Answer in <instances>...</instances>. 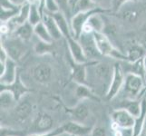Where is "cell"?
I'll list each match as a JSON object with an SVG mask.
<instances>
[{"instance_id":"1","label":"cell","mask_w":146,"mask_h":136,"mask_svg":"<svg viewBox=\"0 0 146 136\" xmlns=\"http://www.w3.org/2000/svg\"><path fill=\"white\" fill-rule=\"evenodd\" d=\"M93 36L99 52L103 56L123 60V61L126 60V54H123L118 49L115 48L108 36L104 32H94Z\"/></svg>"},{"instance_id":"2","label":"cell","mask_w":146,"mask_h":136,"mask_svg":"<svg viewBox=\"0 0 146 136\" xmlns=\"http://www.w3.org/2000/svg\"><path fill=\"white\" fill-rule=\"evenodd\" d=\"M144 87L145 81L143 76L133 73H127L125 74L124 85L123 89H124L125 93L128 94L127 98L136 99Z\"/></svg>"},{"instance_id":"3","label":"cell","mask_w":146,"mask_h":136,"mask_svg":"<svg viewBox=\"0 0 146 136\" xmlns=\"http://www.w3.org/2000/svg\"><path fill=\"white\" fill-rule=\"evenodd\" d=\"M106 11H108V10H105L103 8H95L93 10H89V11L80 12L72 16L71 19H70V26H71L73 36L78 40V38L81 36V34L83 33V28L84 27V25L86 24L89 17L93 16L94 14L105 13Z\"/></svg>"},{"instance_id":"4","label":"cell","mask_w":146,"mask_h":136,"mask_svg":"<svg viewBox=\"0 0 146 136\" xmlns=\"http://www.w3.org/2000/svg\"><path fill=\"white\" fill-rule=\"evenodd\" d=\"M125 75L122 65L120 64H115L113 65V74L111 80L110 85L107 92L105 93V97L107 100H113L119 94L121 90L123 88Z\"/></svg>"},{"instance_id":"5","label":"cell","mask_w":146,"mask_h":136,"mask_svg":"<svg viewBox=\"0 0 146 136\" xmlns=\"http://www.w3.org/2000/svg\"><path fill=\"white\" fill-rule=\"evenodd\" d=\"M89 65L91 67L92 72L94 73V77L97 79L98 83L104 84L108 90L111 80L113 77V68H111L109 64L98 62H90Z\"/></svg>"},{"instance_id":"6","label":"cell","mask_w":146,"mask_h":136,"mask_svg":"<svg viewBox=\"0 0 146 136\" xmlns=\"http://www.w3.org/2000/svg\"><path fill=\"white\" fill-rule=\"evenodd\" d=\"M2 46L7 50L9 58L17 62L20 60L27 51V47L25 42L20 38H10L1 43Z\"/></svg>"},{"instance_id":"7","label":"cell","mask_w":146,"mask_h":136,"mask_svg":"<svg viewBox=\"0 0 146 136\" xmlns=\"http://www.w3.org/2000/svg\"><path fill=\"white\" fill-rule=\"evenodd\" d=\"M78 41L82 44L84 54L86 55L87 59H95L99 56H103L100 54L99 50L95 44L94 38L93 34H87V33H82L80 37L78 38Z\"/></svg>"},{"instance_id":"8","label":"cell","mask_w":146,"mask_h":136,"mask_svg":"<svg viewBox=\"0 0 146 136\" xmlns=\"http://www.w3.org/2000/svg\"><path fill=\"white\" fill-rule=\"evenodd\" d=\"M112 123L123 128H133L135 117L123 108L113 110L111 113Z\"/></svg>"},{"instance_id":"9","label":"cell","mask_w":146,"mask_h":136,"mask_svg":"<svg viewBox=\"0 0 146 136\" xmlns=\"http://www.w3.org/2000/svg\"><path fill=\"white\" fill-rule=\"evenodd\" d=\"M68 45L69 53L71 55L72 59L74 62L80 64H86L88 63V59L84 54L82 44L77 39H75L74 36H70L65 39Z\"/></svg>"},{"instance_id":"10","label":"cell","mask_w":146,"mask_h":136,"mask_svg":"<svg viewBox=\"0 0 146 136\" xmlns=\"http://www.w3.org/2000/svg\"><path fill=\"white\" fill-rule=\"evenodd\" d=\"M32 75L34 80L38 84H44L51 81L53 75V69L48 64L41 63L33 68Z\"/></svg>"},{"instance_id":"11","label":"cell","mask_w":146,"mask_h":136,"mask_svg":"<svg viewBox=\"0 0 146 136\" xmlns=\"http://www.w3.org/2000/svg\"><path fill=\"white\" fill-rule=\"evenodd\" d=\"M17 62L13 59L8 58L6 63V66L2 74H0V82L1 85H8L16 81L17 77Z\"/></svg>"},{"instance_id":"12","label":"cell","mask_w":146,"mask_h":136,"mask_svg":"<svg viewBox=\"0 0 146 136\" xmlns=\"http://www.w3.org/2000/svg\"><path fill=\"white\" fill-rule=\"evenodd\" d=\"M71 72L72 78L74 81L79 84H87V66L88 63L86 64H80L74 62L71 57Z\"/></svg>"},{"instance_id":"13","label":"cell","mask_w":146,"mask_h":136,"mask_svg":"<svg viewBox=\"0 0 146 136\" xmlns=\"http://www.w3.org/2000/svg\"><path fill=\"white\" fill-rule=\"evenodd\" d=\"M64 132L72 136H85L92 133L93 127L84 125L82 123H78L73 121V122L66 123L62 125Z\"/></svg>"},{"instance_id":"14","label":"cell","mask_w":146,"mask_h":136,"mask_svg":"<svg viewBox=\"0 0 146 136\" xmlns=\"http://www.w3.org/2000/svg\"><path fill=\"white\" fill-rule=\"evenodd\" d=\"M103 13H96L89 17L83 28V33L93 34L94 32H104V22L101 17Z\"/></svg>"},{"instance_id":"15","label":"cell","mask_w":146,"mask_h":136,"mask_svg":"<svg viewBox=\"0 0 146 136\" xmlns=\"http://www.w3.org/2000/svg\"><path fill=\"white\" fill-rule=\"evenodd\" d=\"M42 21L44 25H46V27L49 31L50 34H51L54 41H57V40H60L62 37H64L56 21L54 20V18L53 17L51 14L44 11L43 17H42Z\"/></svg>"},{"instance_id":"16","label":"cell","mask_w":146,"mask_h":136,"mask_svg":"<svg viewBox=\"0 0 146 136\" xmlns=\"http://www.w3.org/2000/svg\"><path fill=\"white\" fill-rule=\"evenodd\" d=\"M1 89H7V90L11 91V92L14 94L16 99L17 100V102H19V101L22 99V97L25 94L30 92V89L27 86V85H25V84L23 83L19 74L17 75L16 81L14 83H12L11 84H8V85H1Z\"/></svg>"},{"instance_id":"17","label":"cell","mask_w":146,"mask_h":136,"mask_svg":"<svg viewBox=\"0 0 146 136\" xmlns=\"http://www.w3.org/2000/svg\"><path fill=\"white\" fill-rule=\"evenodd\" d=\"M69 6L70 12L72 13L73 16L80 12H85L95 8H101L94 3V0H70Z\"/></svg>"},{"instance_id":"18","label":"cell","mask_w":146,"mask_h":136,"mask_svg":"<svg viewBox=\"0 0 146 136\" xmlns=\"http://www.w3.org/2000/svg\"><path fill=\"white\" fill-rule=\"evenodd\" d=\"M54 121L47 113H39L34 122V127L39 133H46L52 131Z\"/></svg>"},{"instance_id":"19","label":"cell","mask_w":146,"mask_h":136,"mask_svg":"<svg viewBox=\"0 0 146 136\" xmlns=\"http://www.w3.org/2000/svg\"><path fill=\"white\" fill-rule=\"evenodd\" d=\"M54 20L56 21L58 27L62 32L63 36L66 39L70 36H73L72 30H71V26H70V21L67 20V17L62 11H59L56 13L51 14Z\"/></svg>"},{"instance_id":"20","label":"cell","mask_w":146,"mask_h":136,"mask_svg":"<svg viewBox=\"0 0 146 136\" xmlns=\"http://www.w3.org/2000/svg\"><path fill=\"white\" fill-rule=\"evenodd\" d=\"M67 113L71 115L74 121L78 123L84 122L89 116V110L88 107L84 103H78L73 108L66 109Z\"/></svg>"},{"instance_id":"21","label":"cell","mask_w":146,"mask_h":136,"mask_svg":"<svg viewBox=\"0 0 146 136\" xmlns=\"http://www.w3.org/2000/svg\"><path fill=\"white\" fill-rule=\"evenodd\" d=\"M17 100L16 99L11 91L7 89H1V93H0V106H1V110L7 111L15 108L17 106Z\"/></svg>"},{"instance_id":"22","label":"cell","mask_w":146,"mask_h":136,"mask_svg":"<svg viewBox=\"0 0 146 136\" xmlns=\"http://www.w3.org/2000/svg\"><path fill=\"white\" fill-rule=\"evenodd\" d=\"M141 103H142V110H141V113L139 116L135 118V123L133 128V136L141 135L146 122V96H144L141 100Z\"/></svg>"},{"instance_id":"23","label":"cell","mask_w":146,"mask_h":136,"mask_svg":"<svg viewBox=\"0 0 146 136\" xmlns=\"http://www.w3.org/2000/svg\"><path fill=\"white\" fill-rule=\"evenodd\" d=\"M33 113V106L28 101H23L19 103L16 108H15V113L18 120L26 121L29 118L30 115Z\"/></svg>"},{"instance_id":"24","label":"cell","mask_w":146,"mask_h":136,"mask_svg":"<svg viewBox=\"0 0 146 136\" xmlns=\"http://www.w3.org/2000/svg\"><path fill=\"white\" fill-rule=\"evenodd\" d=\"M16 36L23 40L24 42H27L31 40L32 36L35 34L34 32V26H32L28 21L25 23L21 26H19L16 30L14 31Z\"/></svg>"},{"instance_id":"25","label":"cell","mask_w":146,"mask_h":136,"mask_svg":"<svg viewBox=\"0 0 146 136\" xmlns=\"http://www.w3.org/2000/svg\"><path fill=\"white\" fill-rule=\"evenodd\" d=\"M146 54V47H143L141 45H133L126 54V60L128 63H135L140 60H143Z\"/></svg>"},{"instance_id":"26","label":"cell","mask_w":146,"mask_h":136,"mask_svg":"<svg viewBox=\"0 0 146 136\" xmlns=\"http://www.w3.org/2000/svg\"><path fill=\"white\" fill-rule=\"evenodd\" d=\"M122 108L128 111L133 116H134L135 118H136L141 113V110H142V103H141V100L139 101L137 99L126 98L122 103Z\"/></svg>"},{"instance_id":"27","label":"cell","mask_w":146,"mask_h":136,"mask_svg":"<svg viewBox=\"0 0 146 136\" xmlns=\"http://www.w3.org/2000/svg\"><path fill=\"white\" fill-rule=\"evenodd\" d=\"M34 32L35 34L37 36V38L41 41H44L46 43H53L54 40L50 34L49 31L47 30L46 25L43 23V21H41L40 23H38L36 26L34 27Z\"/></svg>"},{"instance_id":"28","label":"cell","mask_w":146,"mask_h":136,"mask_svg":"<svg viewBox=\"0 0 146 136\" xmlns=\"http://www.w3.org/2000/svg\"><path fill=\"white\" fill-rule=\"evenodd\" d=\"M77 86L75 89V95L80 100L90 99V100H98V97L95 95L87 84H76Z\"/></svg>"},{"instance_id":"29","label":"cell","mask_w":146,"mask_h":136,"mask_svg":"<svg viewBox=\"0 0 146 136\" xmlns=\"http://www.w3.org/2000/svg\"><path fill=\"white\" fill-rule=\"evenodd\" d=\"M43 13L39 8V6L37 4H32L30 5V12H29V17L28 22L32 26H36L38 23L42 21Z\"/></svg>"},{"instance_id":"30","label":"cell","mask_w":146,"mask_h":136,"mask_svg":"<svg viewBox=\"0 0 146 136\" xmlns=\"http://www.w3.org/2000/svg\"><path fill=\"white\" fill-rule=\"evenodd\" d=\"M52 44L53 43H46L39 40L35 45V52L39 55L52 54L54 52V47Z\"/></svg>"},{"instance_id":"31","label":"cell","mask_w":146,"mask_h":136,"mask_svg":"<svg viewBox=\"0 0 146 136\" xmlns=\"http://www.w3.org/2000/svg\"><path fill=\"white\" fill-rule=\"evenodd\" d=\"M111 128H112V133L113 136H133V128L119 127L113 123H112V125H111Z\"/></svg>"},{"instance_id":"32","label":"cell","mask_w":146,"mask_h":136,"mask_svg":"<svg viewBox=\"0 0 146 136\" xmlns=\"http://www.w3.org/2000/svg\"><path fill=\"white\" fill-rule=\"evenodd\" d=\"M20 7L17 8H3L1 7V22H7L18 13Z\"/></svg>"},{"instance_id":"33","label":"cell","mask_w":146,"mask_h":136,"mask_svg":"<svg viewBox=\"0 0 146 136\" xmlns=\"http://www.w3.org/2000/svg\"><path fill=\"white\" fill-rule=\"evenodd\" d=\"M44 8L46 10V12L49 14H54L61 11L56 0H44Z\"/></svg>"},{"instance_id":"34","label":"cell","mask_w":146,"mask_h":136,"mask_svg":"<svg viewBox=\"0 0 146 136\" xmlns=\"http://www.w3.org/2000/svg\"><path fill=\"white\" fill-rule=\"evenodd\" d=\"M0 136H25V133L10 127L1 126V128H0Z\"/></svg>"},{"instance_id":"35","label":"cell","mask_w":146,"mask_h":136,"mask_svg":"<svg viewBox=\"0 0 146 136\" xmlns=\"http://www.w3.org/2000/svg\"><path fill=\"white\" fill-rule=\"evenodd\" d=\"M64 132V129L63 126H60L56 129H54L52 131H49V132H46V133H33L31 135H28V136H55L57 134H60Z\"/></svg>"},{"instance_id":"36","label":"cell","mask_w":146,"mask_h":136,"mask_svg":"<svg viewBox=\"0 0 146 136\" xmlns=\"http://www.w3.org/2000/svg\"><path fill=\"white\" fill-rule=\"evenodd\" d=\"M131 1H136V0H112V6H111V9L114 12H117L121 9L124 4H126Z\"/></svg>"},{"instance_id":"37","label":"cell","mask_w":146,"mask_h":136,"mask_svg":"<svg viewBox=\"0 0 146 136\" xmlns=\"http://www.w3.org/2000/svg\"><path fill=\"white\" fill-rule=\"evenodd\" d=\"M138 17V12L135 10H127L123 13V18L129 22L135 21Z\"/></svg>"},{"instance_id":"38","label":"cell","mask_w":146,"mask_h":136,"mask_svg":"<svg viewBox=\"0 0 146 136\" xmlns=\"http://www.w3.org/2000/svg\"><path fill=\"white\" fill-rule=\"evenodd\" d=\"M59 7H60V9H61V11L65 14V16H66V14H68L70 12V0H56Z\"/></svg>"},{"instance_id":"39","label":"cell","mask_w":146,"mask_h":136,"mask_svg":"<svg viewBox=\"0 0 146 136\" xmlns=\"http://www.w3.org/2000/svg\"><path fill=\"white\" fill-rule=\"evenodd\" d=\"M91 135L92 136H106V131L103 127L97 126V127L93 128Z\"/></svg>"},{"instance_id":"40","label":"cell","mask_w":146,"mask_h":136,"mask_svg":"<svg viewBox=\"0 0 146 136\" xmlns=\"http://www.w3.org/2000/svg\"><path fill=\"white\" fill-rule=\"evenodd\" d=\"M9 2L11 3V5H13L14 7H21L25 4L28 3L27 0H9Z\"/></svg>"},{"instance_id":"41","label":"cell","mask_w":146,"mask_h":136,"mask_svg":"<svg viewBox=\"0 0 146 136\" xmlns=\"http://www.w3.org/2000/svg\"><path fill=\"white\" fill-rule=\"evenodd\" d=\"M145 47H146V45H145ZM143 66H144V70H145V74H146V54L144 55V57H143Z\"/></svg>"},{"instance_id":"42","label":"cell","mask_w":146,"mask_h":136,"mask_svg":"<svg viewBox=\"0 0 146 136\" xmlns=\"http://www.w3.org/2000/svg\"><path fill=\"white\" fill-rule=\"evenodd\" d=\"M55 136H72V135H70L66 133H60V134H57V135H55Z\"/></svg>"},{"instance_id":"43","label":"cell","mask_w":146,"mask_h":136,"mask_svg":"<svg viewBox=\"0 0 146 136\" xmlns=\"http://www.w3.org/2000/svg\"><path fill=\"white\" fill-rule=\"evenodd\" d=\"M144 81H145V87H146V74H144Z\"/></svg>"},{"instance_id":"44","label":"cell","mask_w":146,"mask_h":136,"mask_svg":"<svg viewBox=\"0 0 146 136\" xmlns=\"http://www.w3.org/2000/svg\"><path fill=\"white\" fill-rule=\"evenodd\" d=\"M145 45H146V44H145Z\"/></svg>"}]
</instances>
